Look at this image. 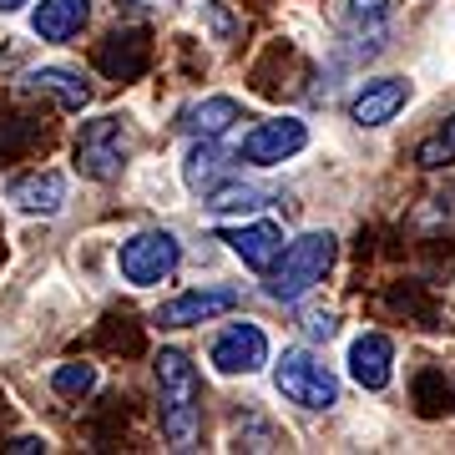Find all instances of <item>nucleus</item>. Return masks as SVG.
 I'll use <instances>...</instances> for the list:
<instances>
[{"mask_svg": "<svg viewBox=\"0 0 455 455\" xmlns=\"http://www.w3.org/2000/svg\"><path fill=\"white\" fill-rule=\"evenodd\" d=\"M157 395H163V405H157L163 435L172 440V451H193L197 430H203V379L182 349L157 355Z\"/></svg>", "mask_w": 455, "mask_h": 455, "instance_id": "obj_1", "label": "nucleus"}, {"mask_svg": "<svg viewBox=\"0 0 455 455\" xmlns=\"http://www.w3.org/2000/svg\"><path fill=\"white\" fill-rule=\"evenodd\" d=\"M329 268H334V233H304L268 268V299L274 304H299L314 283H324Z\"/></svg>", "mask_w": 455, "mask_h": 455, "instance_id": "obj_2", "label": "nucleus"}, {"mask_svg": "<svg viewBox=\"0 0 455 455\" xmlns=\"http://www.w3.org/2000/svg\"><path fill=\"white\" fill-rule=\"evenodd\" d=\"M132 157V127L127 116H97L86 122L76 137V172L92 182H112L122 178V167Z\"/></svg>", "mask_w": 455, "mask_h": 455, "instance_id": "obj_3", "label": "nucleus"}, {"mask_svg": "<svg viewBox=\"0 0 455 455\" xmlns=\"http://www.w3.org/2000/svg\"><path fill=\"white\" fill-rule=\"evenodd\" d=\"M274 385H278L283 400H293V405H304V410L339 405V379H334V370H329L319 355H309V349H283V359L274 364Z\"/></svg>", "mask_w": 455, "mask_h": 455, "instance_id": "obj_4", "label": "nucleus"}, {"mask_svg": "<svg viewBox=\"0 0 455 455\" xmlns=\"http://www.w3.org/2000/svg\"><path fill=\"white\" fill-rule=\"evenodd\" d=\"M178 263H182V243L167 228H147V233H137V238H127V243L116 248V268L137 289H152V283L172 278Z\"/></svg>", "mask_w": 455, "mask_h": 455, "instance_id": "obj_5", "label": "nucleus"}, {"mask_svg": "<svg viewBox=\"0 0 455 455\" xmlns=\"http://www.w3.org/2000/svg\"><path fill=\"white\" fill-rule=\"evenodd\" d=\"M238 163H243V157L228 152V147H218V137H193V147L182 152V182H188V193L212 197L233 182Z\"/></svg>", "mask_w": 455, "mask_h": 455, "instance_id": "obj_6", "label": "nucleus"}, {"mask_svg": "<svg viewBox=\"0 0 455 455\" xmlns=\"http://www.w3.org/2000/svg\"><path fill=\"white\" fill-rule=\"evenodd\" d=\"M304 147H309V127L299 116H274V122H259L248 132L238 157L253 167H278V163H289L293 152H304Z\"/></svg>", "mask_w": 455, "mask_h": 455, "instance_id": "obj_7", "label": "nucleus"}, {"mask_svg": "<svg viewBox=\"0 0 455 455\" xmlns=\"http://www.w3.org/2000/svg\"><path fill=\"white\" fill-rule=\"evenodd\" d=\"M212 364L223 374H253L268 364V334L259 324H228L212 339Z\"/></svg>", "mask_w": 455, "mask_h": 455, "instance_id": "obj_8", "label": "nucleus"}, {"mask_svg": "<svg viewBox=\"0 0 455 455\" xmlns=\"http://www.w3.org/2000/svg\"><path fill=\"white\" fill-rule=\"evenodd\" d=\"M238 309V289H188L178 293L172 304L157 309V324L163 329H188V324H208L218 314H233Z\"/></svg>", "mask_w": 455, "mask_h": 455, "instance_id": "obj_9", "label": "nucleus"}, {"mask_svg": "<svg viewBox=\"0 0 455 455\" xmlns=\"http://www.w3.org/2000/svg\"><path fill=\"white\" fill-rule=\"evenodd\" d=\"M223 243L238 253V259L253 268V274H268L278 259H283V228L278 223H243V228H228L223 233Z\"/></svg>", "mask_w": 455, "mask_h": 455, "instance_id": "obj_10", "label": "nucleus"}, {"mask_svg": "<svg viewBox=\"0 0 455 455\" xmlns=\"http://www.w3.org/2000/svg\"><path fill=\"white\" fill-rule=\"evenodd\" d=\"M349 374H355V385H364V390H385L395 379V344L385 334H359L349 344Z\"/></svg>", "mask_w": 455, "mask_h": 455, "instance_id": "obj_11", "label": "nucleus"}, {"mask_svg": "<svg viewBox=\"0 0 455 455\" xmlns=\"http://www.w3.org/2000/svg\"><path fill=\"white\" fill-rule=\"evenodd\" d=\"M405 101H410V82L405 76H385V82H370L349 101V116H355L359 127H385Z\"/></svg>", "mask_w": 455, "mask_h": 455, "instance_id": "obj_12", "label": "nucleus"}, {"mask_svg": "<svg viewBox=\"0 0 455 455\" xmlns=\"http://www.w3.org/2000/svg\"><path fill=\"white\" fill-rule=\"evenodd\" d=\"M11 203H16L20 212H41V218H51V212H61L66 208V178L61 172H31V178H20L11 182Z\"/></svg>", "mask_w": 455, "mask_h": 455, "instance_id": "obj_13", "label": "nucleus"}, {"mask_svg": "<svg viewBox=\"0 0 455 455\" xmlns=\"http://www.w3.org/2000/svg\"><path fill=\"white\" fill-rule=\"evenodd\" d=\"M92 16V0H41L31 16V31L41 41H71Z\"/></svg>", "mask_w": 455, "mask_h": 455, "instance_id": "obj_14", "label": "nucleus"}, {"mask_svg": "<svg viewBox=\"0 0 455 455\" xmlns=\"http://www.w3.org/2000/svg\"><path fill=\"white\" fill-rule=\"evenodd\" d=\"M238 122H243V107L233 97H203L182 112L178 127L188 132V137H223V132H233Z\"/></svg>", "mask_w": 455, "mask_h": 455, "instance_id": "obj_15", "label": "nucleus"}, {"mask_svg": "<svg viewBox=\"0 0 455 455\" xmlns=\"http://www.w3.org/2000/svg\"><path fill=\"white\" fill-rule=\"evenodd\" d=\"M26 86H31V92L56 97L66 112H86V107H92V86H86V76L66 71V66H41V71H31V76H26Z\"/></svg>", "mask_w": 455, "mask_h": 455, "instance_id": "obj_16", "label": "nucleus"}, {"mask_svg": "<svg viewBox=\"0 0 455 455\" xmlns=\"http://www.w3.org/2000/svg\"><path fill=\"white\" fill-rule=\"evenodd\" d=\"M344 20H349L355 36H385L390 0H344Z\"/></svg>", "mask_w": 455, "mask_h": 455, "instance_id": "obj_17", "label": "nucleus"}, {"mask_svg": "<svg viewBox=\"0 0 455 455\" xmlns=\"http://www.w3.org/2000/svg\"><path fill=\"white\" fill-rule=\"evenodd\" d=\"M415 163H420L425 172H435V167L455 163V116H451V122H445V127L435 132V137H425V142H420V152H415Z\"/></svg>", "mask_w": 455, "mask_h": 455, "instance_id": "obj_18", "label": "nucleus"}, {"mask_svg": "<svg viewBox=\"0 0 455 455\" xmlns=\"http://www.w3.org/2000/svg\"><path fill=\"white\" fill-rule=\"evenodd\" d=\"M51 390L66 395V400H82V395L97 390V370L92 364H61V370L51 374Z\"/></svg>", "mask_w": 455, "mask_h": 455, "instance_id": "obj_19", "label": "nucleus"}, {"mask_svg": "<svg viewBox=\"0 0 455 455\" xmlns=\"http://www.w3.org/2000/svg\"><path fill=\"white\" fill-rule=\"evenodd\" d=\"M304 329H309V339L329 344V339H334V329H339V324H334V314H309V324H304Z\"/></svg>", "mask_w": 455, "mask_h": 455, "instance_id": "obj_20", "label": "nucleus"}, {"mask_svg": "<svg viewBox=\"0 0 455 455\" xmlns=\"http://www.w3.org/2000/svg\"><path fill=\"white\" fill-rule=\"evenodd\" d=\"M11 455H31V451H46V440H36V435H20L16 445H5Z\"/></svg>", "mask_w": 455, "mask_h": 455, "instance_id": "obj_21", "label": "nucleus"}, {"mask_svg": "<svg viewBox=\"0 0 455 455\" xmlns=\"http://www.w3.org/2000/svg\"><path fill=\"white\" fill-rule=\"evenodd\" d=\"M20 5H26V0H0V11H20Z\"/></svg>", "mask_w": 455, "mask_h": 455, "instance_id": "obj_22", "label": "nucleus"}]
</instances>
